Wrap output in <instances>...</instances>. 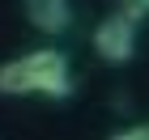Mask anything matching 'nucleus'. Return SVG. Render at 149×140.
<instances>
[{
	"label": "nucleus",
	"mask_w": 149,
	"mask_h": 140,
	"mask_svg": "<svg viewBox=\"0 0 149 140\" xmlns=\"http://www.w3.org/2000/svg\"><path fill=\"white\" fill-rule=\"evenodd\" d=\"M22 13L43 34H64L72 26V4L68 0H22Z\"/></svg>",
	"instance_id": "3"
},
{
	"label": "nucleus",
	"mask_w": 149,
	"mask_h": 140,
	"mask_svg": "<svg viewBox=\"0 0 149 140\" xmlns=\"http://www.w3.org/2000/svg\"><path fill=\"white\" fill-rule=\"evenodd\" d=\"M119 13H124V17H128V21H145V17H149V0H119Z\"/></svg>",
	"instance_id": "4"
},
{
	"label": "nucleus",
	"mask_w": 149,
	"mask_h": 140,
	"mask_svg": "<svg viewBox=\"0 0 149 140\" xmlns=\"http://www.w3.org/2000/svg\"><path fill=\"white\" fill-rule=\"evenodd\" d=\"M0 93H9V98H26V93L68 98L72 93L68 55L60 47H38V51H26V55L0 64Z\"/></svg>",
	"instance_id": "1"
},
{
	"label": "nucleus",
	"mask_w": 149,
	"mask_h": 140,
	"mask_svg": "<svg viewBox=\"0 0 149 140\" xmlns=\"http://www.w3.org/2000/svg\"><path fill=\"white\" fill-rule=\"evenodd\" d=\"M94 51L107 64H128L136 55V21H128L124 13H107L94 26Z\"/></svg>",
	"instance_id": "2"
},
{
	"label": "nucleus",
	"mask_w": 149,
	"mask_h": 140,
	"mask_svg": "<svg viewBox=\"0 0 149 140\" xmlns=\"http://www.w3.org/2000/svg\"><path fill=\"white\" fill-rule=\"evenodd\" d=\"M111 140H149V123H136V128H124V132H115Z\"/></svg>",
	"instance_id": "5"
}]
</instances>
